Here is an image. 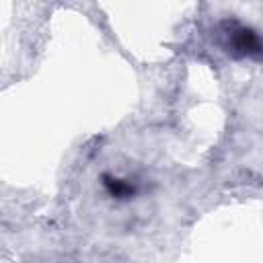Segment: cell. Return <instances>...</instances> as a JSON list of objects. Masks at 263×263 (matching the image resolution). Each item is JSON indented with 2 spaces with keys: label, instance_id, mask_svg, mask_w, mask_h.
<instances>
[{
  "label": "cell",
  "instance_id": "6da1fadb",
  "mask_svg": "<svg viewBox=\"0 0 263 263\" xmlns=\"http://www.w3.org/2000/svg\"><path fill=\"white\" fill-rule=\"evenodd\" d=\"M232 45H234V49H238L240 53H257V51L263 49L259 37H257L253 31H249V29H238L236 35H234Z\"/></svg>",
  "mask_w": 263,
  "mask_h": 263
},
{
  "label": "cell",
  "instance_id": "7a4b0ae2",
  "mask_svg": "<svg viewBox=\"0 0 263 263\" xmlns=\"http://www.w3.org/2000/svg\"><path fill=\"white\" fill-rule=\"evenodd\" d=\"M105 185L109 187V191L115 195V197H125L129 193H134V187L129 183H123L121 179H111V177H105Z\"/></svg>",
  "mask_w": 263,
  "mask_h": 263
}]
</instances>
